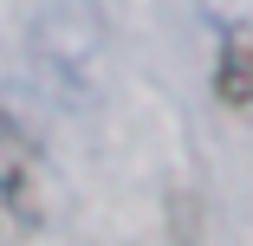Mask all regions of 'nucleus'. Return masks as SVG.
Returning <instances> with one entry per match:
<instances>
[{
    "label": "nucleus",
    "mask_w": 253,
    "mask_h": 246,
    "mask_svg": "<svg viewBox=\"0 0 253 246\" xmlns=\"http://www.w3.org/2000/svg\"><path fill=\"white\" fill-rule=\"evenodd\" d=\"M214 97L227 110L253 117V39H227L221 45V65H214Z\"/></svg>",
    "instance_id": "obj_2"
},
{
    "label": "nucleus",
    "mask_w": 253,
    "mask_h": 246,
    "mask_svg": "<svg viewBox=\"0 0 253 246\" xmlns=\"http://www.w3.org/2000/svg\"><path fill=\"white\" fill-rule=\"evenodd\" d=\"M45 220V162L33 149V136L0 110V240H26Z\"/></svg>",
    "instance_id": "obj_1"
}]
</instances>
